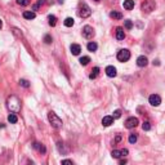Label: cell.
Returning a JSON list of instances; mask_svg holds the SVG:
<instances>
[{
	"instance_id": "6da1fadb",
	"label": "cell",
	"mask_w": 165,
	"mask_h": 165,
	"mask_svg": "<svg viewBox=\"0 0 165 165\" xmlns=\"http://www.w3.org/2000/svg\"><path fill=\"white\" fill-rule=\"evenodd\" d=\"M6 107L10 112H14V114H18L21 111V99L17 96H10L6 99Z\"/></svg>"
},
{
	"instance_id": "7a4b0ae2",
	"label": "cell",
	"mask_w": 165,
	"mask_h": 165,
	"mask_svg": "<svg viewBox=\"0 0 165 165\" xmlns=\"http://www.w3.org/2000/svg\"><path fill=\"white\" fill-rule=\"evenodd\" d=\"M78 14L81 18H88V17H90V14H92V9H90V6L86 3H80L79 8H78Z\"/></svg>"
},
{
	"instance_id": "3957f363",
	"label": "cell",
	"mask_w": 165,
	"mask_h": 165,
	"mask_svg": "<svg viewBox=\"0 0 165 165\" xmlns=\"http://www.w3.org/2000/svg\"><path fill=\"white\" fill-rule=\"evenodd\" d=\"M48 119H49V122H50L54 129H61L62 128V120L54 114L53 111H50L48 114Z\"/></svg>"
},
{
	"instance_id": "277c9868",
	"label": "cell",
	"mask_w": 165,
	"mask_h": 165,
	"mask_svg": "<svg viewBox=\"0 0 165 165\" xmlns=\"http://www.w3.org/2000/svg\"><path fill=\"white\" fill-rule=\"evenodd\" d=\"M155 6H156V4L153 0H145L141 5V10L143 13H146V14H148L152 10H155Z\"/></svg>"
},
{
	"instance_id": "5b68a950",
	"label": "cell",
	"mask_w": 165,
	"mask_h": 165,
	"mask_svg": "<svg viewBox=\"0 0 165 165\" xmlns=\"http://www.w3.org/2000/svg\"><path fill=\"white\" fill-rule=\"evenodd\" d=\"M129 58H130V52L128 49H121L117 53V59L120 62H126V61H129Z\"/></svg>"
},
{
	"instance_id": "8992f818",
	"label": "cell",
	"mask_w": 165,
	"mask_h": 165,
	"mask_svg": "<svg viewBox=\"0 0 165 165\" xmlns=\"http://www.w3.org/2000/svg\"><path fill=\"white\" fill-rule=\"evenodd\" d=\"M83 36L85 37V39H93V36H94V30H93V27H90V26H84V27H83Z\"/></svg>"
},
{
	"instance_id": "52a82bcc",
	"label": "cell",
	"mask_w": 165,
	"mask_h": 165,
	"mask_svg": "<svg viewBox=\"0 0 165 165\" xmlns=\"http://www.w3.org/2000/svg\"><path fill=\"white\" fill-rule=\"evenodd\" d=\"M138 119L134 117V116H132V117H128L126 119V121H125V128H128V129H132V128H135L137 125H138Z\"/></svg>"
},
{
	"instance_id": "ba28073f",
	"label": "cell",
	"mask_w": 165,
	"mask_h": 165,
	"mask_svg": "<svg viewBox=\"0 0 165 165\" xmlns=\"http://www.w3.org/2000/svg\"><path fill=\"white\" fill-rule=\"evenodd\" d=\"M148 102H150L151 106L157 107L161 103V98H160V96H157V94H151L150 98H148Z\"/></svg>"
},
{
	"instance_id": "9c48e42d",
	"label": "cell",
	"mask_w": 165,
	"mask_h": 165,
	"mask_svg": "<svg viewBox=\"0 0 165 165\" xmlns=\"http://www.w3.org/2000/svg\"><path fill=\"white\" fill-rule=\"evenodd\" d=\"M147 63H148V59L145 55H141V57L137 58V65L139 66V67H146Z\"/></svg>"
},
{
	"instance_id": "30bf717a",
	"label": "cell",
	"mask_w": 165,
	"mask_h": 165,
	"mask_svg": "<svg viewBox=\"0 0 165 165\" xmlns=\"http://www.w3.org/2000/svg\"><path fill=\"white\" fill-rule=\"evenodd\" d=\"M106 73H107V76H110V78H115L116 76V68L114 67V66H107L106 67Z\"/></svg>"
},
{
	"instance_id": "8fae6325",
	"label": "cell",
	"mask_w": 165,
	"mask_h": 165,
	"mask_svg": "<svg viewBox=\"0 0 165 165\" xmlns=\"http://www.w3.org/2000/svg\"><path fill=\"white\" fill-rule=\"evenodd\" d=\"M70 49H71V53L73 55H78V54H80V52H81V47H80L79 44H72L71 47H70Z\"/></svg>"
},
{
	"instance_id": "7c38bea8",
	"label": "cell",
	"mask_w": 165,
	"mask_h": 165,
	"mask_svg": "<svg viewBox=\"0 0 165 165\" xmlns=\"http://www.w3.org/2000/svg\"><path fill=\"white\" fill-rule=\"evenodd\" d=\"M116 39L117 40H124L125 39V32L122 27H117L116 29Z\"/></svg>"
},
{
	"instance_id": "4fadbf2b",
	"label": "cell",
	"mask_w": 165,
	"mask_h": 165,
	"mask_svg": "<svg viewBox=\"0 0 165 165\" xmlns=\"http://www.w3.org/2000/svg\"><path fill=\"white\" fill-rule=\"evenodd\" d=\"M122 5H124V8L126 10H130V9L134 8V0H124Z\"/></svg>"
},
{
	"instance_id": "5bb4252c",
	"label": "cell",
	"mask_w": 165,
	"mask_h": 165,
	"mask_svg": "<svg viewBox=\"0 0 165 165\" xmlns=\"http://www.w3.org/2000/svg\"><path fill=\"white\" fill-rule=\"evenodd\" d=\"M103 126H110L111 124H114V116H104L102 120Z\"/></svg>"
},
{
	"instance_id": "9a60e30c",
	"label": "cell",
	"mask_w": 165,
	"mask_h": 165,
	"mask_svg": "<svg viewBox=\"0 0 165 165\" xmlns=\"http://www.w3.org/2000/svg\"><path fill=\"white\" fill-rule=\"evenodd\" d=\"M32 146H34L35 150H37L41 153H45V151H47V150H45V147H44V145H41V143H39V142H35Z\"/></svg>"
},
{
	"instance_id": "2e32d148",
	"label": "cell",
	"mask_w": 165,
	"mask_h": 165,
	"mask_svg": "<svg viewBox=\"0 0 165 165\" xmlns=\"http://www.w3.org/2000/svg\"><path fill=\"white\" fill-rule=\"evenodd\" d=\"M36 14H35V12H30V10H27V12H23V18L26 19H34Z\"/></svg>"
},
{
	"instance_id": "e0dca14e",
	"label": "cell",
	"mask_w": 165,
	"mask_h": 165,
	"mask_svg": "<svg viewBox=\"0 0 165 165\" xmlns=\"http://www.w3.org/2000/svg\"><path fill=\"white\" fill-rule=\"evenodd\" d=\"M48 23H49V26L54 27L55 24H57V17L55 16H48Z\"/></svg>"
},
{
	"instance_id": "ac0fdd59",
	"label": "cell",
	"mask_w": 165,
	"mask_h": 165,
	"mask_svg": "<svg viewBox=\"0 0 165 165\" xmlns=\"http://www.w3.org/2000/svg\"><path fill=\"white\" fill-rule=\"evenodd\" d=\"M110 17H111V18H114V19H121L122 18V14H121L120 12H116V10H114V12L110 13Z\"/></svg>"
},
{
	"instance_id": "d6986e66",
	"label": "cell",
	"mask_w": 165,
	"mask_h": 165,
	"mask_svg": "<svg viewBox=\"0 0 165 165\" xmlns=\"http://www.w3.org/2000/svg\"><path fill=\"white\" fill-rule=\"evenodd\" d=\"M8 121H9V122H12V124H16V122L18 121V117H17V115L14 114V112L9 114V116H8Z\"/></svg>"
},
{
	"instance_id": "ffe728a7",
	"label": "cell",
	"mask_w": 165,
	"mask_h": 165,
	"mask_svg": "<svg viewBox=\"0 0 165 165\" xmlns=\"http://www.w3.org/2000/svg\"><path fill=\"white\" fill-rule=\"evenodd\" d=\"M57 148H58V151H59L61 153H67V152H68V150L65 148V145H63L62 142H58V143H57Z\"/></svg>"
},
{
	"instance_id": "44dd1931",
	"label": "cell",
	"mask_w": 165,
	"mask_h": 165,
	"mask_svg": "<svg viewBox=\"0 0 165 165\" xmlns=\"http://www.w3.org/2000/svg\"><path fill=\"white\" fill-rule=\"evenodd\" d=\"M88 50H89V52H96L97 50V48H98V45L96 44V43H94V41H90V43L89 44H88Z\"/></svg>"
},
{
	"instance_id": "7402d4cb",
	"label": "cell",
	"mask_w": 165,
	"mask_h": 165,
	"mask_svg": "<svg viewBox=\"0 0 165 165\" xmlns=\"http://www.w3.org/2000/svg\"><path fill=\"white\" fill-rule=\"evenodd\" d=\"M98 72H99V68L98 67H94L92 70V72H90V75H89V79H96L97 76H98Z\"/></svg>"
},
{
	"instance_id": "603a6c76",
	"label": "cell",
	"mask_w": 165,
	"mask_h": 165,
	"mask_svg": "<svg viewBox=\"0 0 165 165\" xmlns=\"http://www.w3.org/2000/svg\"><path fill=\"white\" fill-rule=\"evenodd\" d=\"M65 26L66 27H72L73 26V18H71V17H67V18L65 19Z\"/></svg>"
},
{
	"instance_id": "cb8c5ba5",
	"label": "cell",
	"mask_w": 165,
	"mask_h": 165,
	"mask_svg": "<svg viewBox=\"0 0 165 165\" xmlns=\"http://www.w3.org/2000/svg\"><path fill=\"white\" fill-rule=\"evenodd\" d=\"M79 62H80V65H81V66H86L88 63L90 62V58L85 55V57H81V58H80V61H79Z\"/></svg>"
},
{
	"instance_id": "d4e9b609",
	"label": "cell",
	"mask_w": 165,
	"mask_h": 165,
	"mask_svg": "<svg viewBox=\"0 0 165 165\" xmlns=\"http://www.w3.org/2000/svg\"><path fill=\"white\" fill-rule=\"evenodd\" d=\"M111 156L115 157V159H119V157L121 156V150H120V151H119V150H114V151L111 152Z\"/></svg>"
},
{
	"instance_id": "484cf974",
	"label": "cell",
	"mask_w": 165,
	"mask_h": 165,
	"mask_svg": "<svg viewBox=\"0 0 165 165\" xmlns=\"http://www.w3.org/2000/svg\"><path fill=\"white\" fill-rule=\"evenodd\" d=\"M125 29L126 30H132L133 29V22L130 19H126L125 21Z\"/></svg>"
},
{
	"instance_id": "4316f807",
	"label": "cell",
	"mask_w": 165,
	"mask_h": 165,
	"mask_svg": "<svg viewBox=\"0 0 165 165\" xmlns=\"http://www.w3.org/2000/svg\"><path fill=\"white\" fill-rule=\"evenodd\" d=\"M17 4L22 5V6H26L30 4V0H17Z\"/></svg>"
},
{
	"instance_id": "83f0119b",
	"label": "cell",
	"mask_w": 165,
	"mask_h": 165,
	"mask_svg": "<svg viewBox=\"0 0 165 165\" xmlns=\"http://www.w3.org/2000/svg\"><path fill=\"white\" fill-rule=\"evenodd\" d=\"M142 129H143V130H150V129H151V124L148 121H145L142 124Z\"/></svg>"
},
{
	"instance_id": "f1b7e54d",
	"label": "cell",
	"mask_w": 165,
	"mask_h": 165,
	"mask_svg": "<svg viewBox=\"0 0 165 165\" xmlns=\"http://www.w3.org/2000/svg\"><path fill=\"white\" fill-rule=\"evenodd\" d=\"M19 85H22V86H24V88H29V86H30V83L27 81V80H24V79H21V80H19Z\"/></svg>"
},
{
	"instance_id": "f546056e",
	"label": "cell",
	"mask_w": 165,
	"mask_h": 165,
	"mask_svg": "<svg viewBox=\"0 0 165 165\" xmlns=\"http://www.w3.org/2000/svg\"><path fill=\"white\" fill-rule=\"evenodd\" d=\"M137 139H138L137 134H130V135H129V142H130V143H135Z\"/></svg>"
},
{
	"instance_id": "4dcf8cb0",
	"label": "cell",
	"mask_w": 165,
	"mask_h": 165,
	"mask_svg": "<svg viewBox=\"0 0 165 165\" xmlns=\"http://www.w3.org/2000/svg\"><path fill=\"white\" fill-rule=\"evenodd\" d=\"M41 4H44V0H39V1H37L36 4H35V5L32 6V10H37V9H39V6H40Z\"/></svg>"
},
{
	"instance_id": "1f68e13d",
	"label": "cell",
	"mask_w": 165,
	"mask_h": 165,
	"mask_svg": "<svg viewBox=\"0 0 165 165\" xmlns=\"http://www.w3.org/2000/svg\"><path fill=\"white\" fill-rule=\"evenodd\" d=\"M44 43L45 44H50L52 43V36L50 35H45L44 36Z\"/></svg>"
},
{
	"instance_id": "d6a6232c",
	"label": "cell",
	"mask_w": 165,
	"mask_h": 165,
	"mask_svg": "<svg viewBox=\"0 0 165 165\" xmlns=\"http://www.w3.org/2000/svg\"><path fill=\"white\" fill-rule=\"evenodd\" d=\"M112 116H114V119H119L121 116V111L120 110H115L114 111V115H112Z\"/></svg>"
},
{
	"instance_id": "836d02e7",
	"label": "cell",
	"mask_w": 165,
	"mask_h": 165,
	"mask_svg": "<svg viewBox=\"0 0 165 165\" xmlns=\"http://www.w3.org/2000/svg\"><path fill=\"white\" fill-rule=\"evenodd\" d=\"M61 163H62V164H68V165H72V160H62Z\"/></svg>"
},
{
	"instance_id": "e575fe53",
	"label": "cell",
	"mask_w": 165,
	"mask_h": 165,
	"mask_svg": "<svg viewBox=\"0 0 165 165\" xmlns=\"http://www.w3.org/2000/svg\"><path fill=\"white\" fill-rule=\"evenodd\" d=\"M120 141H121V135H119V134H117V135H116V138H115V141H114V142H115V143H117V142H120Z\"/></svg>"
},
{
	"instance_id": "d590c367",
	"label": "cell",
	"mask_w": 165,
	"mask_h": 165,
	"mask_svg": "<svg viewBox=\"0 0 165 165\" xmlns=\"http://www.w3.org/2000/svg\"><path fill=\"white\" fill-rule=\"evenodd\" d=\"M126 155H128V150H121V156H126Z\"/></svg>"
},
{
	"instance_id": "8d00e7d4",
	"label": "cell",
	"mask_w": 165,
	"mask_h": 165,
	"mask_svg": "<svg viewBox=\"0 0 165 165\" xmlns=\"http://www.w3.org/2000/svg\"><path fill=\"white\" fill-rule=\"evenodd\" d=\"M153 65H156V66H159V65H160V62H159V59H156V61H153Z\"/></svg>"
},
{
	"instance_id": "74e56055",
	"label": "cell",
	"mask_w": 165,
	"mask_h": 165,
	"mask_svg": "<svg viewBox=\"0 0 165 165\" xmlns=\"http://www.w3.org/2000/svg\"><path fill=\"white\" fill-rule=\"evenodd\" d=\"M124 164H126V160L124 159V160H120V165H124Z\"/></svg>"
},
{
	"instance_id": "f35d334b",
	"label": "cell",
	"mask_w": 165,
	"mask_h": 165,
	"mask_svg": "<svg viewBox=\"0 0 165 165\" xmlns=\"http://www.w3.org/2000/svg\"><path fill=\"white\" fill-rule=\"evenodd\" d=\"M53 3V0H47V4H52Z\"/></svg>"
},
{
	"instance_id": "ab89813d",
	"label": "cell",
	"mask_w": 165,
	"mask_h": 165,
	"mask_svg": "<svg viewBox=\"0 0 165 165\" xmlns=\"http://www.w3.org/2000/svg\"><path fill=\"white\" fill-rule=\"evenodd\" d=\"M63 1H65V0H58V3H59V4H63Z\"/></svg>"
},
{
	"instance_id": "60d3db41",
	"label": "cell",
	"mask_w": 165,
	"mask_h": 165,
	"mask_svg": "<svg viewBox=\"0 0 165 165\" xmlns=\"http://www.w3.org/2000/svg\"><path fill=\"white\" fill-rule=\"evenodd\" d=\"M1 27H3V21L0 19V29H1Z\"/></svg>"
},
{
	"instance_id": "b9f144b4",
	"label": "cell",
	"mask_w": 165,
	"mask_h": 165,
	"mask_svg": "<svg viewBox=\"0 0 165 165\" xmlns=\"http://www.w3.org/2000/svg\"><path fill=\"white\" fill-rule=\"evenodd\" d=\"M94 1H99V0H94Z\"/></svg>"
}]
</instances>
